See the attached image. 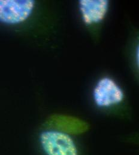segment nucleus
Wrapping results in <instances>:
<instances>
[{"instance_id":"2","label":"nucleus","mask_w":139,"mask_h":155,"mask_svg":"<svg viewBox=\"0 0 139 155\" xmlns=\"http://www.w3.org/2000/svg\"><path fill=\"white\" fill-rule=\"evenodd\" d=\"M34 0H0V23L16 25L28 19L35 8Z\"/></svg>"},{"instance_id":"4","label":"nucleus","mask_w":139,"mask_h":155,"mask_svg":"<svg viewBox=\"0 0 139 155\" xmlns=\"http://www.w3.org/2000/svg\"><path fill=\"white\" fill-rule=\"evenodd\" d=\"M109 7L107 0H80L79 10L84 24H98L106 18Z\"/></svg>"},{"instance_id":"6","label":"nucleus","mask_w":139,"mask_h":155,"mask_svg":"<svg viewBox=\"0 0 139 155\" xmlns=\"http://www.w3.org/2000/svg\"><path fill=\"white\" fill-rule=\"evenodd\" d=\"M139 47H137V54H136V58H137V64H139Z\"/></svg>"},{"instance_id":"1","label":"nucleus","mask_w":139,"mask_h":155,"mask_svg":"<svg viewBox=\"0 0 139 155\" xmlns=\"http://www.w3.org/2000/svg\"><path fill=\"white\" fill-rule=\"evenodd\" d=\"M39 141L46 155H79L74 140L64 133L55 130L44 131L40 134Z\"/></svg>"},{"instance_id":"3","label":"nucleus","mask_w":139,"mask_h":155,"mask_svg":"<svg viewBox=\"0 0 139 155\" xmlns=\"http://www.w3.org/2000/svg\"><path fill=\"white\" fill-rule=\"evenodd\" d=\"M124 97L122 88L111 78L99 79L92 91L94 101L99 107H109L119 104L123 101Z\"/></svg>"},{"instance_id":"5","label":"nucleus","mask_w":139,"mask_h":155,"mask_svg":"<svg viewBox=\"0 0 139 155\" xmlns=\"http://www.w3.org/2000/svg\"><path fill=\"white\" fill-rule=\"evenodd\" d=\"M49 124L54 130L68 135L81 134L86 132L89 128V125L84 120L76 117L62 115L52 116Z\"/></svg>"}]
</instances>
